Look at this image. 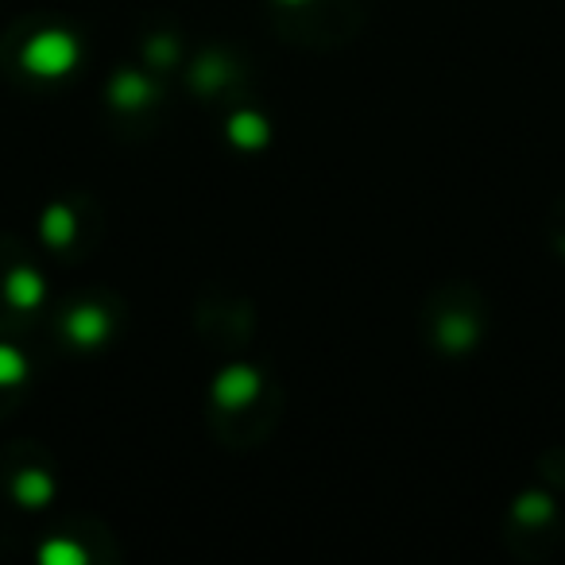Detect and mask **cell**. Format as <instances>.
<instances>
[{
  "label": "cell",
  "mask_w": 565,
  "mask_h": 565,
  "mask_svg": "<svg viewBox=\"0 0 565 565\" xmlns=\"http://www.w3.org/2000/svg\"><path fill=\"white\" fill-rule=\"evenodd\" d=\"M40 562L43 565H86V550L71 539H51L40 546Z\"/></svg>",
  "instance_id": "12"
},
{
  "label": "cell",
  "mask_w": 565,
  "mask_h": 565,
  "mask_svg": "<svg viewBox=\"0 0 565 565\" xmlns=\"http://www.w3.org/2000/svg\"><path fill=\"white\" fill-rule=\"evenodd\" d=\"M156 102V86H151L148 74L140 71H120L109 82V105L120 113H140Z\"/></svg>",
  "instance_id": "4"
},
{
  "label": "cell",
  "mask_w": 565,
  "mask_h": 565,
  "mask_svg": "<svg viewBox=\"0 0 565 565\" xmlns=\"http://www.w3.org/2000/svg\"><path fill=\"white\" fill-rule=\"evenodd\" d=\"M63 330H66V338H71L74 345L94 349V345H102V341L109 338L113 322H109V315L97 307V302H82V307H74L71 315H66Z\"/></svg>",
  "instance_id": "3"
},
{
  "label": "cell",
  "mask_w": 565,
  "mask_h": 565,
  "mask_svg": "<svg viewBox=\"0 0 565 565\" xmlns=\"http://www.w3.org/2000/svg\"><path fill=\"white\" fill-rule=\"evenodd\" d=\"M259 395V372L252 364H228L213 380V403L221 411H241Z\"/></svg>",
  "instance_id": "2"
},
{
  "label": "cell",
  "mask_w": 565,
  "mask_h": 565,
  "mask_svg": "<svg viewBox=\"0 0 565 565\" xmlns=\"http://www.w3.org/2000/svg\"><path fill=\"white\" fill-rule=\"evenodd\" d=\"M477 333H480L477 322L465 318V315H446L438 322V341H441L446 353H469L472 341H477Z\"/></svg>",
  "instance_id": "9"
},
{
  "label": "cell",
  "mask_w": 565,
  "mask_h": 565,
  "mask_svg": "<svg viewBox=\"0 0 565 565\" xmlns=\"http://www.w3.org/2000/svg\"><path fill=\"white\" fill-rule=\"evenodd\" d=\"M12 495H17L20 508H47L51 495H55V477L47 469H24L12 480Z\"/></svg>",
  "instance_id": "7"
},
{
  "label": "cell",
  "mask_w": 565,
  "mask_h": 565,
  "mask_svg": "<svg viewBox=\"0 0 565 565\" xmlns=\"http://www.w3.org/2000/svg\"><path fill=\"white\" fill-rule=\"evenodd\" d=\"M40 236L43 244H51V248H66V244L78 236V217H74L71 205H47L40 217Z\"/></svg>",
  "instance_id": "8"
},
{
  "label": "cell",
  "mask_w": 565,
  "mask_h": 565,
  "mask_svg": "<svg viewBox=\"0 0 565 565\" xmlns=\"http://www.w3.org/2000/svg\"><path fill=\"white\" fill-rule=\"evenodd\" d=\"M4 299L17 310H35L47 299V282L35 267H12L9 279H4Z\"/></svg>",
  "instance_id": "5"
},
{
  "label": "cell",
  "mask_w": 565,
  "mask_h": 565,
  "mask_svg": "<svg viewBox=\"0 0 565 565\" xmlns=\"http://www.w3.org/2000/svg\"><path fill=\"white\" fill-rule=\"evenodd\" d=\"M511 515L519 519L523 526H542V523H550V515H554V495L550 492H523L515 503H511Z\"/></svg>",
  "instance_id": "10"
},
{
  "label": "cell",
  "mask_w": 565,
  "mask_h": 565,
  "mask_svg": "<svg viewBox=\"0 0 565 565\" xmlns=\"http://www.w3.org/2000/svg\"><path fill=\"white\" fill-rule=\"evenodd\" d=\"M174 55H179V43H174L171 35H156V40L148 43L151 63H174Z\"/></svg>",
  "instance_id": "13"
},
{
  "label": "cell",
  "mask_w": 565,
  "mask_h": 565,
  "mask_svg": "<svg viewBox=\"0 0 565 565\" xmlns=\"http://www.w3.org/2000/svg\"><path fill=\"white\" fill-rule=\"evenodd\" d=\"M225 136H228V143H233V148L259 151L267 140H271V125H267V117H259V113L241 109V113H233V117L225 120Z\"/></svg>",
  "instance_id": "6"
},
{
  "label": "cell",
  "mask_w": 565,
  "mask_h": 565,
  "mask_svg": "<svg viewBox=\"0 0 565 565\" xmlns=\"http://www.w3.org/2000/svg\"><path fill=\"white\" fill-rule=\"evenodd\" d=\"M279 4H307V0H279Z\"/></svg>",
  "instance_id": "15"
},
{
  "label": "cell",
  "mask_w": 565,
  "mask_h": 565,
  "mask_svg": "<svg viewBox=\"0 0 565 565\" xmlns=\"http://www.w3.org/2000/svg\"><path fill=\"white\" fill-rule=\"evenodd\" d=\"M28 372H32L28 356L9 341H0V387H20L28 380Z\"/></svg>",
  "instance_id": "11"
},
{
  "label": "cell",
  "mask_w": 565,
  "mask_h": 565,
  "mask_svg": "<svg viewBox=\"0 0 565 565\" xmlns=\"http://www.w3.org/2000/svg\"><path fill=\"white\" fill-rule=\"evenodd\" d=\"M78 58H82V43L66 28H43L20 51V66L40 82L66 78L78 66Z\"/></svg>",
  "instance_id": "1"
},
{
  "label": "cell",
  "mask_w": 565,
  "mask_h": 565,
  "mask_svg": "<svg viewBox=\"0 0 565 565\" xmlns=\"http://www.w3.org/2000/svg\"><path fill=\"white\" fill-rule=\"evenodd\" d=\"M225 78H228V74H225V71H217V63H213V58H205L202 71L194 74V86H198V89H213V86H221Z\"/></svg>",
  "instance_id": "14"
}]
</instances>
